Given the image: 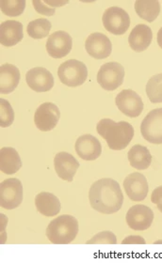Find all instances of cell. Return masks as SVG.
<instances>
[{"instance_id": "44dd1931", "label": "cell", "mask_w": 162, "mask_h": 263, "mask_svg": "<svg viewBox=\"0 0 162 263\" xmlns=\"http://www.w3.org/2000/svg\"><path fill=\"white\" fill-rule=\"evenodd\" d=\"M35 206L40 214L50 217L60 214L62 205L60 199L48 192H42L35 197Z\"/></svg>"}, {"instance_id": "3957f363", "label": "cell", "mask_w": 162, "mask_h": 263, "mask_svg": "<svg viewBox=\"0 0 162 263\" xmlns=\"http://www.w3.org/2000/svg\"><path fill=\"white\" fill-rule=\"evenodd\" d=\"M79 222L72 215L63 214L52 220L46 229V237L54 245H69L79 233Z\"/></svg>"}, {"instance_id": "8992f818", "label": "cell", "mask_w": 162, "mask_h": 263, "mask_svg": "<svg viewBox=\"0 0 162 263\" xmlns=\"http://www.w3.org/2000/svg\"><path fill=\"white\" fill-rule=\"evenodd\" d=\"M23 201V185L20 180L10 178L0 184V206L6 210H13Z\"/></svg>"}, {"instance_id": "4316f807", "label": "cell", "mask_w": 162, "mask_h": 263, "mask_svg": "<svg viewBox=\"0 0 162 263\" xmlns=\"http://www.w3.org/2000/svg\"><path fill=\"white\" fill-rule=\"evenodd\" d=\"M0 8L7 16H19L25 11L26 0H1Z\"/></svg>"}, {"instance_id": "ba28073f", "label": "cell", "mask_w": 162, "mask_h": 263, "mask_svg": "<svg viewBox=\"0 0 162 263\" xmlns=\"http://www.w3.org/2000/svg\"><path fill=\"white\" fill-rule=\"evenodd\" d=\"M141 136L146 141L162 144V108L152 110L140 124Z\"/></svg>"}, {"instance_id": "f1b7e54d", "label": "cell", "mask_w": 162, "mask_h": 263, "mask_svg": "<svg viewBox=\"0 0 162 263\" xmlns=\"http://www.w3.org/2000/svg\"><path fill=\"white\" fill-rule=\"evenodd\" d=\"M14 121V111L10 102L5 99H0V126L10 127Z\"/></svg>"}, {"instance_id": "d4e9b609", "label": "cell", "mask_w": 162, "mask_h": 263, "mask_svg": "<svg viewBox=\"0 0 162 263\" xmlns=\"http://www.w3.org/2000/svg\"><path fill=\"white\" fill-rule=\"evenodd\" d=\"M51 28H52V25L49 20L39 18L28 23L27 32L30 38L41 40L48 36Z\"/></svg>"}, {"instance_id": "30bf717a", "label": "cell", "mask_w": 162, "mask_h": 263, "mask_svg": "<svg viewBox=\"0 0 162 263\" xmlns=\"http://www.w3.org/2000/svg\"><path fill=\"white\" fill-rule=\"evenodd\" d=\"M61 112L56 104L44 103L36 110L34 115V123L42 132H49L57 126L60 121Z\"/></svg>"}, {"instance_id": "1f68e13d", "label": "cell", "mask_w": 162, "mask_h": 263, "mask_svg": "<svg viewBox=\"0 0 162 263\" xmlns=\"http://www.w3.org/2000/svg\"><path fill=\"white\" fill-rule=\"evenodd\" d=\"M146 241L141 236L131 235L123 239L122 245H146Z\"/></svg>"}, {"instance_id": "603a6c76", "label": "cell", "mask_w": 162, "mask_h": 263, "mask_svg": "<svg viewBox=\"0 0 162 263\" xmlns=\"http://www.w3.org/2000/svg\"><path fill=\"white\" fill-rule=\"evenodd\" d=\"M130 165L138 170H146L151 165L152 154L149 148L142 145H135L128 153Z\"/></svg>"}, {"instance_id": "5b68a950", "label": "cell", "mask_w": 162, "mask_h": 263, "mask_svg": "<svg viewBox=\"0 0 162 263\" xmlns=\"http://www.w3.org/2000/svg\"><path fill=\"white\" fill-rule=\"evenodd\" d=\"M124 68L118 62H107L101 66L97 73V83L107 91H113L122 86Z\"/></svg>"}, {"instance_id": "836d02e7", "label": "cell", "mask_w": 162, "mask_h": 263, "mask_svg": "<svg viewBox=\"0 0 162 263\" xmlns=\"http://www.w3.org/2000/svg\"><path fill=\"white\" fill-rule=\"evenodd\" d=\"M158 243H162V241H157L154 242V245H158Z\"/></svg>"}, {"instance_id": "f546056e", "label": "cell", "mask_w": 162, "mask_h": 263, "mask_svg": "<svg viewBox=\"0 0 162 263\" xmlns=\"http://www.w3.org/2000/svg\"><path fill=\"white\" fill-rule=\"evenodd\" d=\"M117 238L115 234L109 231H101L99 233L95 234L91 240L86 241V245H116Z\"/></svg>"}, {"instance_id": "8fae6325", "label": "cell", "mask_w": 162, "mask_h": 263, "mask_svg": "<svg viewBox=\"0 0 162 263\" xmlns=\"http://www.w3.org/2000/svg\"><path fill=\"white\" fill-rule=\"evenodd\" d=\"M45 47L51 58L62 59L71 52L73 47V39L67 32L59 30L48 37Z\"/></svg>"}, {"instance_id": "d6986e66", "label": "cell", "mask_w": 162, "mask_h": 263, "mask_svg": "<svg viewBox=\"0 0 162 263\" xmlns=\"http://www.w3.org/2000/svg\"><path fill=\"white\" fill-rule=\"evenodd\" d=\"M153 32L150 27L145 24L137 25L129 34V44L135 52L146 51L152 43Z\"/></svg>"}, {"instance_id": "cb8c5ba5", "label": "cell", "mask_w": 162, "mask_h": 263, "mask_svg": "<svg viewBox=\"0 0 162 263\" xmlns=\"http://www.w3.org/2000/svg\"><path fill=\"white\" fill-rule=\"evenodd\" d=\"M137 14L148 23L154 22L160 12V3L157 0H138L135 2Z\"/></svg>"}, {"instance_id": "83f0119b", "label": "cell", "mask_w": 162, "mask_h": 263, "mask_svg": "<svg viewBox=\"0 0 162 263\" xmlns=\"http://www.w3.org/2000/svg\"><path fill=\"white\" fill-rule=\"evenodd\" d=\"M68 1H39V0H33V4L35 10L40 14H44L46 16H52L55 14V7H61V6L67 4Z\"/></svg>"}, {"instance_id": "6da1fadb", "label": "cell", "mask_w": 162, "mask_h": 263, "mask_svg": "<svg viewBox=\"0 0 162 263\" xmlns=\"http://www.w3.org/2000/svg\"><path fill=\"white\" fill-rule=\"evenodd\" d=\"M89 204L96 212L112 214L120 211L123 203V195L120 184L111 178L95 181L89 188Z\"/></svg>"}, {"instance_id": "2e32d148", "label": "cell", "mask_w": 162, "mask_h": 263, "mask_svg": "<svg viewBox=\"0 0 162 263\" xmlns=\"http://www.w3.org/2000/svg\"><path fill=\"white\" fill-rule=\"evenodd\" d=\"M75 149L79 157L85 161H94L99 158L102 154L100 141L92 135L79 137L75 145Z\"/></svg>"}, {"instance_id": "ffe728a7", "label": "cell", "mask_w": 162, "mask_h": 263, "mask_svg": "<svg viewBox=\"0 0 162 263\" xmlns=\"http://www.w3.org/2000/svg\"><path fill=\"white\" fill-rule=\"evenodd\" d=\"M21 74L16 66L6 63L0 67V92L9 94L15 90L20 82Z\"/></svg>"}, {"instance_id": "7402d4cb", "label": "cell", "mask_w": 162, "mask_h": 263, "mask_svg": "<svg viewBox=\"0 0 162 263\" xmlns=\"http://www.w3.org/2000/svg\"><path fill=\"white\" fill-rule=\"evenodd\" d=\"M22 167V161L15 148L5 147L0 151V170L7 175H12Z\"/></svg>"}, {"instance_id": "4dcf8cb0", "label": "cell", "mask_w": 162, "mask_h": 263, "mask_svg": "<svg viewBox=\"0 0 162 263\" xmlns=\"http://www.w3.org/2000/svg\"><path fill=\"white\" fill-rule=\"evenodd\" d=\"M151 201L157 205V209L162 213V185L157 187L152 192Z\"/></svg>"}, {"instance_id": "4fadbf2b", "label": "cell", "mask_w": 162, "mask_h": 263, "mask_svg": "<svg viewBox=\"0 0 162 263\" xmlns=\"http://www.w3.org/2000/svg\"><path fill=\"white\" fill-rule=\"evenodd\" d=\"M85 49L95 60H104L112 54V44L105 34L92 33L85 42Z\"/></svg>"}, {"instance_id": "9c48e42d", "label": "cell", "mask_w": 162, "mask_h": 263, "mask_svg": "<svg viewBox=\"0 0 162 263\" xmlns=\"http://www.w3.org/2000/svg\"><path fill=\"white\" fill-rule=\"evenodd\" d=\"M118 109L129 118H137L143 111V102L140 95L132 89H123L115 98Z\"/></svg>"}, {"instance_id": "ac0fdd59", "label": "cell", "mask_w": 162, "mask_h": 263, "mask_svg": "<svg viewBox=\"0 0 162 263\" xmlns=\"http://www.w3.org/2000/svg\"><path fill=\"white\" fill-rule=\"evenodd\" d=\"M24 38L23 25L18 21L7 20L0 25V43L6 47L19 44Z\"/></svg>"}, {"instance_id": "e0dca14e", "label": "cell", "mask_w": 162, "mask_h": 263, "mask_svg": "<svg viewBox=\"0 0 162 263\" xmlns=\"http://www.w3.org/2000/svg\"><path fill=\"white\" fill-rule=\"evenodd\" d=\"M79 161L72 154L62 152L56 154L54 158V166L57 175L63 181H73L74 177L79 168Z\"/></svg>"}, {"instance_id": "d6a6232c", "label": "cell", "mask_w": 162, "mask_h": 263, "mask_svg": "<svg viewBox=\"0 0 162 263\" xmlns=\"http://www.w3.org/2000/svg\"><path fill=\"white\" fill-rule=\"evenodd\" d=\"M157 44L159 45V47L162 49V27L157 32Z\"/></svg>"}, {"instance_id": "52a82bcc", "label": "cell", "mask_w": 162, "mask_h": 263, "mask_svg": "<svg viewBox=\"0 0 162 263\" xmlns=\"http://www.w3.org/2000/svg\"><path fill=\"white\" fill-rule=\"evenodd\" d=\"M102 21L106 30L113 35H123L130 27L129 13L119 7L106 9L102 17Z\"/></svg>"}, {"instance_id": "9a60e30c", "label": "cell", "mask_w": 162, "mask_h": 263, "mask_svg": "<svg viewBox=\"0 0 162 263\" xmlns=\"http://www.w3.org/2000/svg\"><path fill=\"white\" fill-rule=\"evenodd\" d=\"M28 87L36 92H46L54 87V77L50 71L44 67H35L26 74Z\"/></svg>"}, {"instance_id": "7c38bea8", "label": "cell", "mask_w": 162, "mask_h": 263, "mask_svg": "<svg viewBox=\"0 0 162 263\" xmlns=\"http://www.w3.org/2000/svg\"><path fill=\"white\" fill-rule=\"evenodd\" d=\"M125 220L131 230L143 231L151 227L154 221V213L146 205H135L129 209Z\"/></svg>"}, {"instance_id": "484cf974", "label": "cell", "mask_w": 162, "mask_h": 263, "mask_svg": "<svg viewBox=\"0 0 162 263\" xmlns=\"http://www.w3.org/2000/svg\"><path fill=\"white\" fill-rule=\"evenodd\" d=\"M146 94L152 104L162 103V73L152 77L146 84Z\"/></svg>"}, {"instance_id": "5bb4252c", "label": "cell", "mask_w": 162, "mask_h": 263, "mask_svg": "<svg viewBox=\"0 0 162 263\" xmlns=\"http://www.w3.org/2000/svg\"><path fill=\"white\" fill-rule=\"evenodd\" d=\"M123 187L129 199L136 202L145 200L149 191L146 177L139 172L131 173L125 177L123 181Z\"/></svg>"}, {"instance_id": "277c9868", "label": "cell", "mask_w": 162, "mask_h": 263, "mask_svg": "<svg viewBox=\"0 0 162 263\" xmlns=\"http://www.w3.org/2000/svg\"><path fill=\"white\" fill-rule=\"evenodd\" d=\"M58 76L62 84L70 88H76L83 85L87 80L88 69L81 61L69 60L60 65Z\"/></svg>"}, {"instance_id": "7a4b0ae2", "label": "cell", "mask_w": 162, "mask_h": 263, "mask_svg": "<svg viewBox=\"0 0 162 263\" xmlns=\"http://www.w3.org/2000/svg\"><path fill=\"white\" fill-rule=\"evenodd\" d=\"M96 130L112 151L124 149L134 137V128L127 121L115 122L111 119H103L97 123Z\"/></svg>"}]
</instances>
